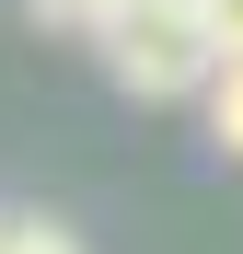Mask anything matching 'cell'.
<instances>
[{
	"mask_svg": "<svg viewBox=\"0 0 243 254\" xmlns=\"http://www.w3.org/2000/svg\"><path fill=\"white\" fill-rule=\"evenodd\" d=\"M104 69H116V93H139V104H209V81L232 69L220 58V23H209V0H151L139 23H116L104 35Z\"/></svg>",
	"mask_w": 243,
	"mask_h": 254,
	"instance_id": "6da1fadb",
	"label": "cell"
},
{
	"mask_svg": "<svg viewBox=\"0 0 243 254\" xmlns=\"http://www.w3.org/2000/svg\"><path fill=\"white\" fill-rule=\"evenodd\" d=\"M23 12L47 23V35H81V47H104V35H116V23H139L151 0H23Z\"/></svg>",
	"mask_w": 243,
	"mask_h": 254,
	"instance_id": "7a4b0ae2",
	"label": "cell"
},
{
	"mask_svg": "<svg viewBox=\"0 0 243 254\" xmlns=\"http://www.w3.org/2000/svg\"><path fill=\"white\" fill-rule=\"evenodd\" d=\"M209 139H220V150L243 162V58H232V69L209 81Z\"/></svg>",
	"mask_w": 243,
	"mask_h": 254,
	"instance_id": "3957f363",
	"label": "cell"
},
{
	"mask_svg": "<svg viewBox=\"0 0 243 254\" xmlns=\"http://www.w3.org/2000/svg\"><path fill=\"white\" fill-rule=\"evenodd\" d=\"M0 254H81L58 220H47V208H12V231H0Z\"/></svg>",
	"mask_w": 243,
	"mask_h": 254,
	"instance_id": "277c9868",
	"label": "cell"
},
{
	"mask_svg": "<svg viewBox=\"0 0 243 254\" xmlns=\"http://www.w3.org/2000/svg\"><path fill=\"white\" fill-rule=\"evenodd\" d=\"M209 23H220V58H243V0H209Z\"/></svg>",
	"mask_w": 243,
	"mask_h": 254,
	"instance_id": "5b68a950",
	"label": "cell"
},
{
	"mask_svg": "<svg viewBox=\"0 0 243 254\" xmlns=\"http://www.w3.org/2000/svg\"><path fill=\"white\" fill-rule=\"evenodd\" d=\"M0 231H12V208H0Z\"/></svg>",
	"mask_w": 243,
	"mask_h": 254,
	"instance_id": "8992f818",
	"label": "cell"
}]
</instances>
